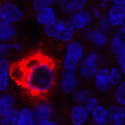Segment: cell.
<instances>
[{
    "label": "cell",
    "mask_w": 125,
    "mask_h": 125,
    "mask_svg": "<svg viewBox=\"0 0 125 125\" xmlns=\"http://www.w3.org/2000/svg\"><path fill=\"white\" fill-rule=\"evenodd\" d=\"M122 73L118 67H113L109 69L108 80L112 87H117L122 82Z\"/></svg>",
    "instance_id": "25"
},
{
    "label": "cell",
    "mask_w": 125,
    "mask_h": 125,
    "mask_svg": "<svg viewBox=\"0 0 125 125\" xmlns=\"http://www.w3.org/2000/svg\"><path fill=\"white\" fill-rule=\"evenodd\" d=\"M11 62L7 58H0V92L7 91L9 85Z\"/></svg>",
    "instance_id": "15"
},
{
    "label": "cell",
    "mask_w": 125,
    "mask_h": 125,
    "mask_svg": "<svg viewBox=\"0 0 125 125\" xmlns=\"http://www.w3.org/2000/svg\"><path fill=\"white\" fill-rule=\"evenodd\" d=\"M111 2L113 3V4H117V5H125V0H111Z\"/></svg>",
    "instance_id": "32"
},
{
    "label": "cell",
    "mask_w": 125,
    "mask_h": 125,
    "mask_svg": "<svg viewBox=\"0 0 125 125\" xmlns=\"http://www.w3.org/2000/svg\"><path fill=\"white\" fill-rule=\"evenodd\" d=\"M101 62V58L96 52H91L84 55L78 68V76L84 80L92 79L95 75Z\"/></svg>",
    "instance_id": "4"
},
{
    "label": "cell",
    "mask_w": 125,
    "mask_h": 125,
    "mask_svg": "<svg viewBox=\"0 0 125 125\" xmlns=\"http://www.w3.org/2000/svg\"><path fill=\"white\" fill-rule=\"evenodd\" d=\"M58 1H59V0H48V4H49V6H52V5L55 4V3H58Z\"/></svg>",
    "instance_id": "33"
},
{
    "label": "cell",
    "mask_w": 125,
    "mask_h": 125,
    "mask_svg": "<svg viewBox=\"0 0 125 125\" xmlns=\"http://www.w3.org/2000/svg\"><path fill=\"white\" fill-rule=\"evenodd\" d=\"M17 30L13 24L0 26V43H10L15 37Z\"/></svg>",
    "instance_id": "20"
},
{
    "label": "cell",
    "mask_w": 125,
    "mask_h": 125,
    "mask_svg": "<svg viewBox=\"0 0 125 125\" xmlns=\"http://www.w3.org/2000/svg\"><path fill=\"white\" fill-rule=\"evenodd\" d=\"M70 16V22L73 26L74 29L78 31L87 29L93 20V16L90 13V10L86 9L76 12Z\"/></svg>",
    "instance_id": "8"
},
{
    "label": "cell",
    "mask_w": 125,
    "mask_h": 125,
    "mask_svg": "<svg viewBox=\"0 0 125 125\" xmlns=\"http://www.w3.org/2000/svg\"><path fill=\"white\" fill-rule=\"evenodd\" d=\"M72 94L73 100L76 105H83L84 103L91 96L90 91L86 88H77Z\"/></svg>",
    "instance_id": "23"
},
{
    "label": "cell",
    "mask_w": 125,
    "mask_h": 125,
    "mask_svg": "<svg viewBox=\"0 0 125 125\" xmlns=\"http://www.w3.org/2000/svg\"><path fill=\"white\" fill-rule=\"evenodd\" d=\"M1 95H2V93H1V92H0V97H1Z\"/></svg>",
    "instance_id": "37"
},
{
    "label": "cell",
    "mask_w": 125,
    "mask_h": 125,
    "mask_svg": "<svg viewBox=\"0 0 125 125\" xmlns=\"http://www.w3.org/2000/svg\"><path fill=\"white\" fill-rule=\"evenodd\" d=\"M36 123L51 119L53 115V107L48 102H39L33 108Z\"/></svg>",
    "instance_id": "13"
},
{
    "label": "cell",
    "mask_w": 125,
    "mask_h": 125,
    "mask_svg": "<svg viewBox=\"0 0 125 125\" xmlns=\"http://www.w3.org/2000/svg\"><path fill=\"white\" fill-rule=\"evenodd\" d=\"M98 105V99H97L95 97L90 96L89 98H88V100L84 103V104L83 106L84 108H85V109L90 114V113H91Z\"/></svg>",
    "instance_id": "27"
},
{
    "label": "cell",
    "mask_w": 125,
    "mask_h": 125,
    "mask_svg": "<svg viewBox=\"0 0 125 125\" xmlns=\"http://www.w3.org/2000/svg\"><path fill=\"white\" fill-rule=\"evenodd\" d=\"M112 29L113 28L110 26L107 17L103 16L101 19H98V29H99L100 31H102L103 33H104L105 34L108 33L111 30H112Z\"/></svg>",
    "instance_id": "26"
},
{
    "label": "cell",
    "mask_w": 125,
    "mask_h": 125,
    "mask_svg": "<svg viewBox=\"0 0 125 125\" xmlns=\"http://www.w3.org/2000/svg\"><path fill=\"white\" fill-rule=\"evenodd\" d=\"M55 63L51 58L36 53L12 65L10 76L31 95L43 96L55 84Z\"/></svg>",
    "instance_id": "1"
},
{
    "label": "cell",
    "mask_w": 125,
    "mask_h": 125,
    "mask_svg": "<svg viewBox=\"0 0 125 125\" xmlns=\"http://www.w3.org/2000/svg\"><path fill=\"white\" fill-rule=\"evenodd\" d=\"M35 125H59L57 122H55L54 120L48 119L45 121H41V122L36 123Z\"/></svg>",
    "instance_id": "30"
},
{
    "label": "cell",
    "mask_w": 125,
    "mask_h": 125,
    "mask_svg": "<svg viewBox=\"0 0 125 125\" xmlns=\"http://www.w3.org/2000/svg\"><path fill=\"white\" fill-rule=\"evenodd\" d=\"M84 38L87 41L90 42L98 48H102L108 43V36L98 29H87L84 32Z\"/></svg>",
    "instance_id": "12"
},
{
    "label": "cell",
    "mask_w": 125,
    "mask_h": 125,
    "mask_svg": "<svg viewBox=\"0 0 125 125\" xmlns=\"http://www.w3.org/2000/svg\"><path fill=\"white\" fill-rule=\"evenodd\" d=\"M19 118V109L15 107L9 108L2 118H0V125H16Z\"/></svg>",
    "instance_id": "22"
},
{
    "label": "cell",
    "mask_w": 125,
    "mask_h": 125,
    "mask_svg": "<svg viewBox=\"0 0 125 125\" xmlns=\"http://www.w3.org/2000/svg\"><path fill=\"white\" fill-rule=\"evenodd\" d=\"M57 19V15L54 9L51 6L46 7L45 9H42L41 11L36 13L35 19L37 23L42 26H46L50 23H52Z\"/></svg>",
    "instance_id": "17"
},
{
    "label": "cell",
    "mask_w": 125,
    "mask_h": 125,
    "mask_svg": "<svg viewBox=\"0 0 125 125\" xmlns=\"http://www.w3.org/2000/svg\"><path fill=\"white\" fill-rule=\"evenodd\" d=\"M111 53L114 58L125 54V25L117 28L115 33L109 41Z\"/></svg>",
    "instance_id": "6"
},
{
    "label": "cell",
    "mask_w": 125,
    "mask_h": 125,
    "mask_svg": "<svg viewBox=\"0 0 125 125\" xmlns=\"http://www.w3.org/2000/svg\"><path fill=\"white\" fill-rule=\"evenodd\" d=\"M78 76L76 72L62 71L60 79V89L65 94H72L78 88Z\"/></svg>",
    "instance_id": "7"
},
{
    "label": "cell",
    "mask_w": 125,
    "mask_h": 125,
    "mask_svg": "<svg viewBox=\"0 0 125 125\" xmlns=\"http://www.w3.org/2000/svg\"><path fill=\"white\" fill-rule=\"evenodd\" d=\"M87 4V0H59L58 7L63 13L72 15L76 12L84 9Z\"/></svg>",
    "instance_id": "11"
},
{
    "label": "cell",
    "mask_w": 125,
    "mask_h": 125,
    "mask_svg": "<svg viewBox=\"0 0 125 125\" xmlns=\"http://www.w3.org/2000/svg\"><path fill=\"white\" fill-rule=\"evenodd\" d=\"M89 113L83 105H74L70 110V120L73 125H84L89 119Z\"/></svg>",
    "instance_id": "16"
},
{
    "label": "cell",
    "mask_w": 125,
    "mask_h": 125,
    "mask_svg": "<svg viewBox=\"0 0 125 125\" xmlns=\"http://www.w3.org/2000/svg\"><path fill=\"white\" fill-rule=\"evenodd\" d=\"M15 98L10 94H2L0 97V118L6 114L9 108L14 107Z\"/></svg>",
    "instance_id": "21"
},
{
    "label": "cell",
    "mask_w": 125,
    "mask_h": 125,
    "mask_svg": "<svg viewBox=\"0 0 125 125\" xmlns=\"http://www.w3.org/2000/svg\"><path fill=\"white\" fill-rule=\"evenodd\" d=\"M114 98L118 105L122 107L125 106V81L122 82L116 87L115 93H114Z\"/></svg>",
    "instance_id": "24"
},
{
    "label": "cell",
    "mask_w": 125,
    "mask_h": 125,
    "mask_svg": "<svg viewBox=\"0 0 125 125\" xmlns=\"http://www.w3.org/2000/svg\"><path fill=\"white\" fill-rule=\"evenodd\" d=\"M3 1H8V2H12L13 0H3Z\"/></svg>",
    "instance_id": "36"
},
{
    "label": "cell",
    "mask_w": 125,
    "mask_h": 125,
    "mask_svg": "<svg viewBox=\"0 0 125 125\" xmlns=\"http://www.w3.org/2000/svg\"><path fill=\"white\" fill-rule=\"evenodd\" d=\"M84 57V48L78 41H71L66 44L65 55L62 66L64 71L76 72L80 62Z\"/></svg>",
    "instance_id": "3"
},
{
    "label": "cell",
    "mask_w": 125,
    "mask_h": 125,
    "mask_svg": "<svg viewBox=\"0 0 125 125\" xmlns=\"http://www.w3.org/2000/svg\"><path fill=\"white\" fill-rule=\"evenodd\" d=\"M107 19L112 28L124 25L125 22V6L112 4L108 10Z\"/></svg>",
    "instance_id": "9"
},
{
    "label": "cell",
    "mask_w": 125,
    "mask_h": 125,
    "mask_svg": "<svg viewBox=\"0 0 125 125\" xmlns=\"http://www.w3.org/2000/svg\"><path fill=\"white\" fill-rule=\"evenodd\" d=\"M1 48H2V43H0V53H1Z\"/></svg>",
    "instance_id": "35"
},
{
    "label": "cell",
    "mask_w": 125,
    "mask_h": 125,
    "mask_svg": "<svg viewBox=\"0 0 125 125\" xmlns=\"http://www.w3.org/2000/svg\"><path fill=\"white\" fill-rule=\"evenodd\" d=\"M48 6L49 4H48V0H33L32 2V9L36 13L41 11L42 9H45Z\"/></svg>",
    "instance_id": "28"
},
{
    "label": "cell",
    "mask_w": 125,
    "mask_h": 125,
    "mask_svg": "<svg viewBox=\"0 0 125 125\" xmlns=\"http://www.w3.org/2000/svg\"><path fill=\"white\" fill-rule=\"evenodd\" d=\"M75 31L69 19L58 18L43 28V32L47 37L66 43L73 41Z\"/></svg>",
    "instance_id": "2"
},
{
    "label": "cell",
    "mask_w": 125,
    "mask_h": 125,
    "mask_svg": "<svg viewBox=\"0 0 125 125\" xmlns=\"http://www.w3.org/2000/svg\"><path fill=\"white\" fill-rule=\"evenodd\" d=\"M109 69L105 67H100L97 70L94 78V83L96 88L101 93H108L112 88L108 80Z\"/></svg>",
    "instance_id": "10"
},
{
    "label": "cell",
    "mask_w": 125,
    "mask_h": 125,
    "mask_svg": "<svg viewBox=\"0 0 125 125\" xmlns=\"http://www.w3.org/2000/svg\"><path fill=\"white\" fill-rule=\"evenodd\" d=\"M24 1H29V0H24Z\"/></svg>",
    "instance_id": "38"
},
{
    "label": "cell",
    "mask_w": 125,
    "mask_h": 125,
    "mask_svg": "<svg viewBox=\"0 0 125 125\" xmlns=\"http://www.w3.org/2000/svg\"><path fill=\"white\" fill-rule=\"evenodd\" d=\"M36 121L34 118L33 108L23 107L19 110V118L16 125H35Z\"/></svg>",
    "instance_id": "19"
},
{
    "label": "cell",
    "mask_w": 125,
    "mask_h": 125,
    "mask_svg": "<svg viewBox=\"0 0 125 125\" xmlns=\"http://www.w3.org/2000/svg\"><path fill=\"white\" fill-rule=\"evenodd\" d=\"M23 16L22 9L13 2L3 1L0 3V26L18 23Z\"/></svg>",
    "instance_id": "5"
},
{
    "label": "cell",
    "mask_w": 125,
    "mask_h": 125,
    "mask_svg": "<svg viewBox=\"0 0 125 125\" xmlns=\"http://www.w3.org/2000/svg\"><path fill=\"white\" fill-rule=\"evenodd\" d=\"M108 110V123L111 125H124L125 124V109L124 107L118 104H113Z\"/></svg>",
    "instance_id": "14"
},
{
    "label": "cell",
    "mask_w": 125,
    "mask_h": 125,
    "mask_svg": "<svg viewBox=\"0 0 125 125\" xmlns=\"http://www.w3.org/2000/svg\"><path fill=\"white\" fill-rule=\"evenodd\" d=\"M89 114L94 125H107L108 124V110L104 106L98 104Z\"/></svg>",
    "instance_id": "18"
},
{
    "label": "cell",
    "mask_w": 125,
    "mask_h": 125,
    "mask_svg": "<svg viewBox=\"0 0 125 125\" xmlns=\"http://www.w3.org/2000/svg\"><path fill=\"white\" fill-rule=\"evenodd\" d=\"M102 2H104V3H108H108H110L111 0H102Z\"/></svg>",
    "instance_id": "34"
},
{
    "label": "cell",
    "mask_w": 125,
    "mask_h": 125,
    "mask_svg": "<svg viewBox=\"0 0 125 125\" xmlns=\"http://www.w3.org/2000/svg\"><path fill=\"white\" fill-rule=\"evenodd\" d=\"M90 13H91L93 18H95V19H99L103 17L101 12H100V10L98 9V8L97 7V6H94V7L91 8Z\"/></svg>",
    "instance_id": "29"
},
{
    "label": "cell",
    "mask_w": 125,
    "mask_h": 125,
    "mask_svg": "<svg viewBox=\"0 0 125 125\" xmlns=\"http://www.w3.org/2000/svg\"><path fill=\"white\" fill-rule=\"evenodd\" d=\"M97 7L98 8L99 10H105V9H107V8H108V3H104V2L101 1L99 3H98V5L97 6Z\"/></svg>",
    "instance_id": "31"
}]
</instances>
